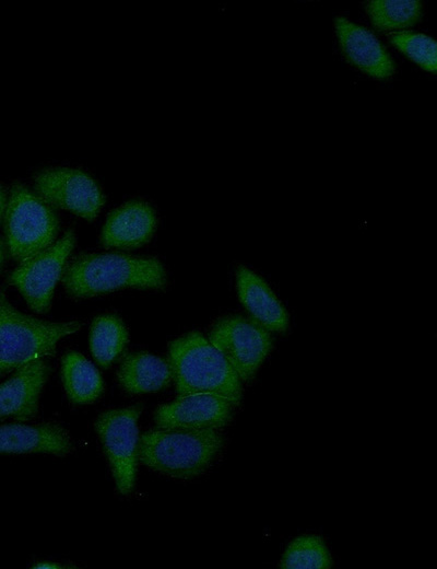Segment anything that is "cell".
<instances>
[{
	"label": "cell",
	"instance_id": "cell-1",
	"mask_svg": "<svg viewBox=\"0 0 437 569\" xmlns=\"http://www.w3.org/2000/svg\"><path fill=\"white\" fill-rule=\"evenodd\" d=\"M60 280L70 295L91 298L123 288L163 289L167 276L156 258L80 254L66 264Z\"/></svg>",
	"mask_w": 437,
	"mask_h": 569
},
{
	"label": "cell",
	"instance_id": "cell-2",
	"mask_svg": "<svg viewBox=\"0 0 437 569\" xmlns=\"http://www.w3.org/2000/svg\"><path fill=\"white\" fill-rule=\"evenodd\" d=\"M167 363L178 396L213 394L238 406L241 381L221 352L199 332L168 344Z\"/></svg>",
	"mask_w": 437,
	"mask_h": 569
},
{
	"label": "cell",
	"instance_id": "cell-3",
	"mask_svg": "<svg viewBox=\"0 0 437 569\" xmlns=\"http://www.w3.org/2000/svg\"><path fill=\"white\" fill-rule=\"evenodd\" d=\"M223 446L218 429L155 428L140 436L139 462L175 478L202 474Z\"/></svg>",
	"mask_w": 437,
	"mask_h": 569
},
{
	"label": "cell",
	"instance_id": "cell-4",
	"mask_svg": "<svg viewBox=\"0 0 437 569\" xmlns=\"http://www.w3.org/2000/svg\"><path fill=\"white\" fill-rule=\"evenodd\" d=\"M80 328L78 321L52 323L24 314L0 291V375L54 356L57 342Z\"/></svg>",
	"mask_w": 437,
	"mask_h": 569
},
{
	"label": "cell",
	"instance_id": "cell-5",
	"mask_svg": "<svg viewBox=\"0 0 437 569\" xmlns=\"http://www.w3.org/2000/svg\"><path fill=\"white\" fill-rule=\"evenodd\" d=\"M8 251L21 263L50 246L59 230L52 208L22 184H14L4 211Z\"/></svg>",
	"mask_w": 437,
	"mask_h": 569
},
{
	"label": "cell",
	"instance_id": "cell-6",
	"mask_svg": "<svg viewBox=\"0 0 437 569\" xmlns=\"http://www.w3.org/2000/svg\"><path fill=\"white\" fill-rule=\"evenodd\" d=\"M140 405L103 411L95 421V430L121 495L132 492L135 483L139 452L138 419Z\"/></svg>",
	"mask_w": 437,
	"mask_h": 569
},
{
	"label": "cell",
	"instance_id": "cell-7",
	"mask_svg": "<svg viewBox=\"0 0 437 569\" xmlns=\"http://www.w3.org/2000/svg\"><path fill=\"white\" fill-rule=\"evenodd\" d=\"M208 339L243 382L253 378L272 347L268 329L255 320L239 315L217 320Z\"/></svg>",
	"mask_w": 437,
	"mask_h": 569
},
{
	"label": "cell",
	"instance_id": "cell-8",
	"mask_svg": "<svg viewBox=\"0 0 437 569\" xmlns=\"http://www.w3.org/2000/svg\"><path fill=\"white\" fill-rule=\"evenodd\" d=\"M74 243L73 231H68L44 251L21 262L10 274L8 282L20 291L34 312L46 313L50 309L55 287Z\"/></svg>",
	"mask_w": 437,
	"mask_h": 569
},
{
	"label": "cell",
	"instance_id": "cell-9",
	"mask_svg": "<svg viewBox=\"0 0 437 569\" xmlns=\"http://www.w3.org/2000/svg\"><path fill=\"white\" fill-rule=\"evenodd\" d=\"M35 194L50 207L94 220L105 202L96 182L86 173L67 167L48 169L34 179Z\"/></svg>",
	"mask_w": 437,
	"mask_h": 569
},
{
	"label": "cell",
	"instance_id": "cell-10",
	"mask_svg": "<svg viewBox=\"0 0 437 569\" xmlns=\"http://www.w3.org/2000/svg\"><path fill=\"white\" fill-rule=\"evenodd\" d=\"M232 407L226 399L213 394L178 396L156 408L154 421L156 428L220 430L231 421Z\"/></svg>",
	"mask_w": 437,
	"mask_h": 569
},
{
	"label": "cell",
	"instance_id": "cell-11",
	"mask_svg": "<svg viewBox=\"0 0 437 569\" xmlns=\"http://www.w3.org/2000/svg\"><path fill=\"white\" fill-rule=\"evenodd\" d=\"M49 367L43 359L33 360L15 370L0 384V420L28 421L38 411V398L47 381Z\"/></svg>",
	"mask_w": 437,
	"mask_h": 569
},
{
	"label": "cell",
	"instance_id": "cell-12",
	"mask_svg": "<svg viewBox=\"0 0 437 569\" xmlns=\"http://www.w3.org/2000/svg\"><path fill=\"white\" fill-rule=\"evenodd\" d=\"M73 449L70 434L57 423L0 425V454L46 453L64 456Z\"/></svg>",
	"mask_w": 437,
	"mask_h": 569
},
{
	"label": "cell",
	"instance_id": "cell-13",
	"mask_svg": "<svg viewBox=\"0 0 437 569\" xmlns=\"http://www.w3.org/2000/svg\"><path fill=\"white\" fill-rule=\"evenodd\" d=\"M335 30L341 48L352 65L377 79L393 73V61L371 32L342 16L335 19Z\"/></svg>",
	"mask_w": 437,
	"mask_h": 569
},
{
	"label": "cell",
	"instance_id": "cell-14",
	"mask_svg": "<svg viewBox=\"0 0 437 569\" xmlns=\"http://www.w3.org/2000/svg\"><path fill=\"white\" fill-rule=\"evenodd\" d=\"M156 227L154 209L144 201H129L109 213L102 231L104 247L133 248L145 244Z\"/></svg>",
	"mask_w": 437,
	"mask_h": 569
},
{
	"label": "cell",
	"instance_id": "cell-15",
	"mask_svg": "<svg viewBox=\"0 0 437 569\" xmlns=\"http://www.w3.org/2000/svg\"><path fill=\"white\" fill-rule=\"evenodd\" d=\"M236 287L239 300L252 320L269 332L287 329L288 314L285 307L258 275L245 266L238 267Z\"/></svg>",
	"mask_w": 437,
	"mask_h": 569
},
{
	"label": "cell",
	"instance_id": "cell-16",
	"mask_svg": "<svg viewBox=\"0 0 437 569\" xmlns=\"http://www.w3.org/2000/svg\"><path fill=\"white\" fill-rule=\"evenodd\" d=\"M121 387L129 394L157 392L172 381L167 361L144 351L127 353L117 372Z\"/></svg>",
	"mask_w": 437,
	"mask_h": 569
},
{
	"label": "cell",
	"instance_id": "cell-17",
	"mask_svg": "<svg viewBox=\"0 0 437 569\" xmlns=\"http://www.w3.org/2000/svg\"><path fill=\"white\" fill-rule=\"evenodd\" d=\"M61 380L69 399L78 405L95 402L104 390L97 369L81 353L67 352L61 360Z\"/></svg>",
	"mask_w": 437,
	"mask_h": 569
},
{
	"label": "cell",
	"instance_id": "cell-18",
	"mask_svg": "<svg viewBox=\"0 0 437 569\" xmlns=\"http://www.w3.org/2000/svg\"><path fill=\"white\" fill-rule=\"evenodd\" d=\"M129 340L123 322L116 315L95 317L90 329V348L95 361L104 369L119 357Z\"/></svg>",
	"mask_w": 437,
	"mask_h": 569
},
{
	"label": "cell",
	"instance_id": "cell-19",
	"mask_svg": "<svg viewBox=\"0 0 437 569\" xmlns=\"http://www.w3.org/2000/svg\"><path fill=\"white\" fill-rule=\"evenodd\" d=\"M366 10L371 24L379 31L410 27L422 14L421 2L415 0H374Z\"/></svg>",
	"mask_w": 437,
	"mask_h": 569
},
{
	"label": "cell",
	"instance_id": "cell-20",
	"mask_svg": "<svg viewBox=\"0 0 437 569\" xmlns=\"http://www.w3.org/2000/svg\"><path fill=\"white\" fill-rule=\"evenodd\" d=\"M280 567L283 569H328L332 558L321 537L302 535L287 546Z\"/></svg>",
	"mask_w": 437,
	"mask_h": 569
},
{
	"label": "cell",
	"instance_id": "cell-21",
	"mask_svg": "<svg viewBox=\"0 0 437 569\" xmlns=\"http://www.w3.org/2000/svg\"><path fill=\"white\" fill-rule=\"evenodd\" d=\"M390 42L405 56L429 72L437 69V45L427 35L414 32H394L388 35Z\"/></svg>",
	"mask_w": 437,
	"mask_h": 569
},
{
	"label": "cell",
	"instance_id": "cell-22",
	"mask_svg": "<svg viewBox=\"0 0 437 569\" xmlns=\"http://www.w3.org/2000/svg\"><path fill=\"white\" fill-rule=\"evenodd\" d=\"M7 202H8V196H7L3 187L0 185V221H1L2 217L4 216Z\"/></svg>",
	"mask_w": 437,
	"mask_h": 569
},
{
	"label": "cell",
	"instance_id": "cell-23",
	"mask_svg": "<svg viewBox=\"0 0 437 569\" xmlns=\"http://www.w3.org/2000/svg\"><path fill=\"white\" fill-rule=\"evenodd\" d=\"M33 568H54V569H60L64 568L60 564L57 562H50V561H40L33 566Z\"/></svg>",
	"mask_w": 437,
	"mask_h": 569
},
{
	"label": "cell",
	"instance_id": "cell-24",
	"mask_svg": "<svg viewBox=\"0 0 437 569\" xmlns=\"http://www.w3.org/2000/svg\"><path fill=\"white\" fill-rule=\"evenodd\" d=\"M2 259H3V251H2V244L0 242V266H1Z\"/></svg>",
	"mask_w": 437,
	"mask_h": 569
}]
</instances>
